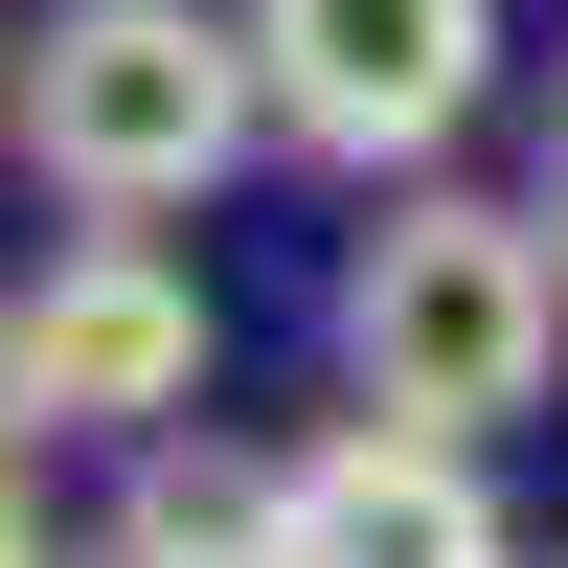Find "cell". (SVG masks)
Wrapping results in <instances>:
<instances>
[{
    "label": "cell",
    "mask_w": 568,
    "mask_h": 568,
    "mask_svg": "<svg viewBox=\"0 0 568 568\" xmlns=\"http://www.w3.org/2000/svg\"><path fill=\"white\" fill-rule=\"evenodd\" d=\"M0 568H69V524L23 500V455H0Z\"/></svg>",
    "instance_id": "obj_7"
},
{
    "label": "cell",
    "mask_w": 568,
    "mask_h": 568,
    "mask_svg": "<svg viewBox=\"0 0 568 568\" xmlns=\"http://www.w3.org/2000/svg\"><path fill=\"white\" fill-rule=\"evenodd\" d=\"M0 455H23V342H0Z\"/></svg>",
    "instance_id": "obj_9"
},
{
    "label": "cell",
    "mask_w": 568,
    "mask_h": 568,
    "mask_svg": "<svg viewBox=\"0 0 568 568\" xmlns=\"http://www.w3.org/2000/svg\"><path fill=\"white\" fill-rule=\"evenodd\" d=\"M273 136V69H251V0H45L23 23V182L91 227H160L205 205L227 160Z\"/></svg>",
    "instance_id": "obj_2"
},
{
    "label": "cell",
    "mask_w": 568,
    "mask_h": 568,
    "mask_svg": "<svg viewBox=\"0 0 568 568\" xmlns=\"http://www.w3.org/2000/svg\"><path fill=\"white\" fill-rule=\"evenodd\" d=\"M524 205H546V251H568V114H546V182H524Z\"/></svg>",
    "instance_id": "obj_8"
},
{
    "label": "cell",
    "mask_w": 568,
    "mask_h": 568,
    "mask_svg": "<svg viewBox=\"0 0 568 568\" xmlns=\"http://www.w3.org/2000/svg\"><path fill=\"white\" fill-rule=\"evenodd\" d=\"M0 342H23V433H160V409H205V273L91 227L69 273L0 296Z\"/></svg>",
    "instance_id": "obj_4"
},
{
    "label": "cell",
    "mask_w": 568,
    "mask_h": 568,
    "mask_svg": "<svg viewBox=\"0 0 568 568\" xmlns=\"http://www.w3.org/2000/svg\"><path fill=\"white\" fill-rule=\"evenodd\" d=\"M546 364H568V251H546V205L364 182V251H342V387L409 409V433H524Z\"/></svg>",
    "instance_id": "obj_1"
},
{
    "label": "cell",
    "mask_w": 568,
    "mask_h": 568,
    "mask_svg": "<svg viewBox=\"0 0 568 568\" xmlns=\"http://www.w3.org/2000/svg\"><path fill=\"white\" fill-rule=\"evenodd\" d=\"M91 568H296V478H273V455H182V433H136Z\"/></svg>",
    "instance_id": "obj_6"
},
{
    "label": "cell",
    "mask_w": 568,
    "mask_h": 568,
    "mask_svg": "<svg viewBox=\"0 0 568 568\" xmlns=\"http://www.w3.org/2000/svg\"><path fill=\"white\" fill-rule=\"evenodd\" d=\"M296 478V568H524L478 500V433H409V409H342L318 455H273Z\"/></svg>",
    "instance_id": "obj_5"
},
{
    "label": "cell",
    "mask_w": 568,
    "mask_h": 568,
    "mask_svg": "<svg viewBox=\"0 0 568 568\" xmlns=\"http://www.w3.org/2000/svg\"><path fill=\"white\" fill-rule=\"evenodd\" d=\"M251 69H273V136L342 182H433L500 91V0H251Z\"/></svg>",
    "instance_id": "obj_3"
}]
</instances>
